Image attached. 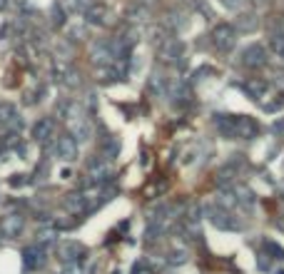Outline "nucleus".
Instances as JSON below:
<instances>
[{"instance_id": "2", "label": "nucleus", "mask_w": 284, "mask_h": 274, "mask_svg": "<svg viewBox=\"0 0 284 274\" xmlns=\"http://www.w3.org/2000/svg\"><path fill=\"white\" fill-rule=\"evenodd\" d=\"M23 227H25V219H23L18 212H13V214H5L3 219H0V234H3V237H8V239L18 237V234L23 232Z\"/></svg>"}, {"instance_id": "9", "label": "nucleus", "mask_w": 284, "mask_h": 274, "mask_svg": "<svg viewBox=\"0 0 284 274\" xmlns=\"http://www.w3.org/2000/svg\"><path fill=\"white\" fill-rule=\"evenodd\" d=\"M92 5V0H60V8L68 13H85Z\"/></svg>"}, {"instance_id": "8", "label": "nucleus", "mask_w": 284, "mask_h": 274, "mask_svg": "<svg viewBox=\"0 0 284 274\" xmlns=\"http://www.w3.org/2000/svg\"><path fill=\"white\" fill-rule=\"evenodd\" d=\"M244 63L247 65H262L264 63V48L262 45H249L244 50Z\"/></svg>"}, {"instance_id": "15", "label": "nucleus", "mask_w": 284, "mask_h": 274, "mask_svg": "<svg viewBox=\"0 0 284 274\" xmlns=\"http://www.w3.org/2000/svg\"><path fill=\"white\" fill-rule=\"evenodd\" d=\"M70 209H80V204H82V199H80V194H70V199L65 202Z\"/></svg>"}, {"instance_id": "4", "label": "nucleus", "mask_w": 284, "mask_h": 274, "mask_svg": "<svg viewBox=\"0 0 284 274\" xmlns=\"http://www.w3.org/2000/svg\"><path fill=\"white\" fill-rule=\"evenodd\" d=\"M55 152H58V157H63V160H75V157H77V140L70 137V135L58 137Z\"/></svg>"}, {"instance_id": "13", "label": "nucleus", "mask_w": 284, "mask_h": 274, "mask_svg": "<svg viewBox=\"0 0 284 274\" xmlns=\"http://www.w3.org/2000/svg\"><path fill=\"white\" fill-rule=\"evenodd\" d=\"M269 45H272V50H274L279 58H284V35H274V38L269 40Z\"/></svg>"}, {"instance_id": "7", "label": "nucleus", "mask_w": 284, "mask_h": 274, "mask_svg": "<svg viewBox=\"0 0 284 274\" xmlns=\"http://www.w3.org/2000/svg\"><path fill=\"white\" fill-rule=\"evenodd\" d=\"M53 130H55V122H53L50 117H40V120L33 125V137L40 140V142H45V140L53 135Z\"/></svg>"}, {"instance_id": "5", "label": "nucleus", "mask_w": 284, "mask_h": 274, "mask_svg": "<svg viewBox=\"0 0 284 274\" xmlns=\"http://www.w3.org/2000/svg\"><path fill=\"white\" fill-rule=\"evenodd\" d=\"M23 262H25V267L28 269H40L43 264H45V252H43V247H25L23 249Z\"/></svg>"}, {"instance_id": "11", "label": "nucleus", "mask_w": 284, "mask_h": 274, "mask_svg": "<svg viewBox=\"0 0 284 274\" xmlns=\"http://www.w3.org/2000/svg\"><path fill=\"white\" fill-rule=\"evenodd\" d=\"M58 252H60V257H63L65 262H70V259H80L77 254H82V249H80L77 244H63Z\"/></svg>"}, {"instance_id": "18", "label": "nucleus", "mask_w": 284, "mask_h": 274, "mask_svg": "<svg viewBox=\"0 0 284 274\" xmlns=\"http://www.w3.org/2000/svg\"><path fill=\"white\" fill-rule=\"evenodd\" d=\"M8 8V0H0V10H5Z\"/></svg>"}, {"instance_id": "3", "label": "nucleus", "mask_w": 284, "mask_h": 274, "mask_svg": "<svg viewBox=\"0 0 284 274\" xmlns=\"http://www.w3.org/2000/svg\"><path fill=\"white\" fill-rule=\"evenodd\" d=\"M212 40H214V45L219 48V50H229L232 45H234V28L232 25H217L214 30H212Z\"/></svg>"}, {"instance_id": "1", "label": "nucleus", "mask_w": 284, "mask_h": 274, "mask_svg": "<svg viewBox=\"0 0 284 274\" xmlns=\"http://www.w3.org/2000/svg\"><path fill=\"white\" fill-rule=\"evenodd\" d=\"M0 125L3 127H8V130H18L20 132V127H23V120H20V112H18V107L13 105V102H0Z\"/></svg>"}, {"instance_id": "17", "label": "nucleus", "mask_w": 284, "mask_h": 274, "mask_svg": "<svg viewBox=\"0 0 284 274\" xmlns=\"http://www.w3.org/2000/svg\"><path fill=\"white\" fill-rule=\"evenodd\" d=\"M224 5H227V8H239L242 0H224Z\"/></svg>"}, {"instance_id": "10", "label": "nucleus", "mask_w": 284, "mask_h": 274, "mask_svg": "<svg viewBox=\"0 0 284 274\" xmlns=\"http://www.w3.org/2000/svg\"><path fill=\"white\" fill-rule=\"evenodd\" d=\"M92 60H95V63H110V60H112V48H110L107 43L92 45Z\"/></svg>"}, {"instance_id": "14", "label": "nucleus", "mask_w": 284, "mask_h": 274, "mask_svg": "<svg viewBox=\"0 0 284 274\" xmlns=\"http://www.w3.org/2000/svg\"><path fill=\"white\" fill-rule=\"evenodd\" d=\"M53 23L58 25V28H63L65 25V10L58 5V8H53Z\"/></svg>"}, {"instance_id": "12", "label": "nucleus", "mask_w": 284, "mask_h": 274, "mask_svg": "<svg viewBox=\"0 0 284 274\" xmlns=\"http://www.w3.org/2000/svg\"><path fill=\"white\" fill-rule=\"evenodd\" d=\"M237 28H239V30H247V33L257 30V20H254V15H244V18H239V20H237Z\"/></svg>"}, {"instance_id": "16", "label": "nucleus", "mask_w": 284, "mask_h": 274, "mask_svg": "<svg viewBox=\"0 0 284 274\" xmlns=\"http://www.w3.org/2000/svg\"><path fill=\"white\" fill-rule=\"evenodd\" d=\"M25 182H28V180H25V175H15V177L10 180V184H13V187H23Z\"/></svg>"}, {"instance_id": "6", "label": "nucleus", "mask_w": 284, "mask_h": 274, "mask_svg": "<svg viewBox=\"0 0 284 274\" xmlns=\"http://www.w3.org/2000/svg\"><path fill=\"white\" fill-rule=\"evenodd\" d=\"M85 20H87L90 25H107L110 13H107L105 5H90V8L85 10Z\"/></svg>"}]
</instances>
